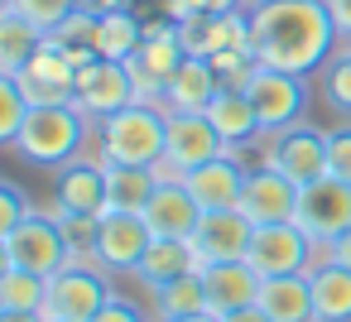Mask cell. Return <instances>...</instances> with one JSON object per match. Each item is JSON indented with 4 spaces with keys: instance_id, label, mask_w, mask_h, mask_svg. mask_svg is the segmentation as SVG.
<instances>
[{
    "instance_id": "cell-1",
    "label": "cell",
    "mask_w": 351,
    "mask_h": 322,
    "mask_svg": "<svg viewBox=\"0 0 351 322\" xmlns=\"http://www.w3.org/2000/svg\"><path fill=\"white\" fill-rule=\"evenodd\" d=\"M341 34L327 15V0H255L250 5V53L279 73H317L337 53Z\"/></svg>"
},
{
    "instance_id": "cell-2",
    "label": "cell",
    "mask_w": 351,
    "mask_h": 322,
    "mask_svg": "<svg viewBox=\"0 0 351 322\" xmlns=\"http://www.w3.org/2000/svg\"><path fill=\"white\" fill-rule=\"evenodd\" d=\"M169 145V111L164 106H121L116 116L97 121V159L121 169H159Z\"/></svg>"
},
{
    "instance_id": "cell-3",
    "label": "cell",
    "mask_w": 351,
    "mask_h": 322,
    "mask_svg": "<svg viewBox=\"0 0 351 322\" xmlns=\"http://www.w3.org/2000/svg\"><path fill=\"white\" fill-rule=\"evenodd\" d=\"M87 140H92V116H82L73 101H58V106H34L10 149H20L39 169H63L87 149Z\"/></svg>"
},
{
    "instance_id": "cell-4",
    "label": "cell",
    "mask_w": 351,
    "mask_h": 322,
    "mask_svg": "<svg viewBox=\"0 0 351 322\" xmlns=\"http://www.w3.org/2000/svg\"><path fill=\"white\" fill-rule=\"evenodd\" d=\"M106 303H111V274L97 260H73L49 279L44 317L49 322H92Z\"/></svg>"
},
{
    "instance_id": "cell-5",
    "label": "cell",
    "mask_w": 351,
    "mask_h": 322,
    "mask_svg": "<svg viewBox=\"0 0 351 322\" xmlns=\"http://www.w3.org/2000/svg\"><path fill=\"white\" fill-rule=\"evenodd\" d=\"M0 260L15 264V269H29V274L53 279V274L68 264V240H63L58 216H39V212H29L20 226L0 231Z\"/></svg>"
},
{
    "instance_id": "cell-6",
    "label": "cell",
    "mask_w": 351,
    "mask_h": 322,
    "mask_svg": "<svg viewBox=\"0 0 351 322\" xmlns=\"http://www.w3.org/2000/svg\"><path fill=\"white\" fill-rule=\"evenodd\" d=\"M241 92L250 97V106H255V116H260V130H269V135H279V130H289V125L303 121L308 82H303L298 73H279V68L255 63L250 77L241 82Z\"/></svg>"
},
{
    "instance_id": "cell-7",
    "label": "cell",
    "mask_w": 351,
    "mask_h": 322,
    "mask_svg": "<svg viewBox=\"0 0 351 322\" xmlns=\"http://www.w3.org/2000/svg\"><path fill=\"white\" fill-rule=\"evenodd\" d=\"M221 154H226V145H221L217 125L207 121V111H169V145H164V164L154 173L183 178V173H193Z\"/></svg>"
},
{
    "instance_id": "cell-8",
    "label": "cell",
    "mask_w": 351,
    "mask_h": 322,
    "mask_svg": "<svg viewBox=\"0 0 351 322\" xmlns=\"http://www.w3.org/2000/svg\"><path fill=\"white\" fill-rule=\"evenodd\" d=\"M245 264H250L260 279H274V274H308V269L317 264V245L303 236L298 221H269V226H255L250 250H245Z\"/></svg>"
},
{
    "instance_id": "cell-9",
    "label": "cell",
    "mask_w": 351,
    "mask_h": 322,
    "mask_svg": "<svg viewBox=\"0 0 351 322\" xmlns=\"http://www.w3.org/2000/svg\"><path fill=\"white\" fill-rule=\"evenodd\" d=\"M140 92H135V73L130 63H116V58H87L77 68V92H73V106L92 121H106L116 116L121 106H135Z\"/></svg>"
},
{
    "instance_id": "cell-10",
    "label": "cell",
    "mask_w": 351,
    "mask_h": 322,
    "mask_svg": "<svg viewBox=\"0 0 351 322\" xmlns=\"http://www.w3.org/2000/svg\"><path fill=\"white\" fill-rule=\"evenodd\" d=\"M188 49H183V34L178 25H145V44L140 53L130 58V73H135V92L145 106H164V87L169 77L183 68Z\"/></svg>"
},
{
    "instance_id": "cell-11",
    "label": "cell",
    "mask_w": 351,
    "mask_h": 322,
    "mask_svg": "<svg viewBox=\"0 0 351 322\" xmlns=\"http://www.w3.org/2000/svg\"><path fill=\"white\" fill-rule=\"evenodd\" d=\"M293 221L303 226V236H308L313 245L337 240L341 231H351V183H346V178H332V173L303 183Z\"/></svg>"
},
{
    "instance_id": "cell-12",
    "label": "cell",
    "mask_w": 351,
    "mask_h": 322,
    "mask_svg": "<svg viewBox=\"0 0 351 322\" xmlns=\"http://www.w3.org/2000/svg\"><path fill=\"white\" fill-rule=\"evenodd\" d=\"M149 245H154V231L145 226L140 212H111V216H101L92 260H97L106 274H135Z\"/></svg>"
},
{
    "instance_id": "cell-13",
    "label": "cell",
    "mask_w": 351,
    "mask_h": 322,
    "mask_svg": "<svg viewBox=\"0 0 351 322\" xmlns=\"http://www.w3.org/2000/svg\"><path fill=\"white\" fill-rule=\"evenodd\" d=\"M15 82L25 87V97L34 106H58V101H73V92H77V63L53 39H44V49L15 73Z\"/></svg>"
},
{
    "instance_id": "cell-14",
    "label": "cell",
    "mask_w": 351,
    "mask_h": 322,
    "mask_svg": "<svg viewBox=\"0 0 351 322\" xmlns=\"http://www.w3.org/2000/svg\"><path fill=\"white\" fill-rule=\"evenodd\" d=\"M111 197V173L101 159H73L58 169L53 183V212H73V216H101Z\"/></svg>"
},
{
    "instance_id": "cell-15",
    "label": "cell",
    "mask_w": 351,
    "mask_h": 322,
    "mask_svg": "<svg viewBox=\"0 0 351 322\" xmlns=\"http://www.w3.org/2000/svg\"><path fill=\"white\" fill-rule=\"evenodd\" d=\"M269 169L289 173L298 188L313 183V178H327V130H317V125H308V121L279 130V135H274V159H269Z\"/></svg>"
},
{
    "instance_id": "cell-16",
    "label": "cell",
    "mask_w": 351,
    "mask_h": 322,
    "mask_svg": "<svg viewBox=\"0 0 351 322\" xmlns=\"http://www.w3.org/2000/svg\"><path fill=\"white\" fill-rule=\"evenodd\" d=\"M298 193H303V188H298L289 173H279V169H255V173H245V188H241V207H236V212H245L255 226L293 221Z\"/></svg>"
},
{
    "instance_id": "cell-17",
    "label": "cell",
    "mask_w": 351,
    "mask_h": 322,
    "mask_svg": "<svg viewBox=\"0 0 351 322\" xmlns=\"http://www.w3.org/2000/svg\"><path fill=\"white\" fill-rule=\"evenodd\" d=\"M178 34H183V49L193 58L250 49V10H241V15H188V20H178Z\"/></svg>"
},
{
    "instance_id": "cell-18",
    "label": "cell",
    "mask_w": 351,
    "mask_h": 322,
    "mask_svg": "<svg viewBox=\"0 0 351 322\" xmlns=\"http://www.w3.org/2000/svg\"><path fill=\"white\" fill-rule=\"evenodd\" d=\"M245 173H250V169H245L236 154H221V159H212V164L183 173V188L193 193V202H197L202 212H236V207H241Z\"/></svg>"
},
{
    "instance_id": "cell-19",
    "label": "cell",
    "mask_w": 351,
    "mask_h": 322,
    "mask_svg": "<svg viewBox=\"0 0 351 322\" xmlns=\"http://www.w3.org/2000/svg\"><path fill=\"white\" fill-rule=\"evenodd\" d=\"M145 226L154 236H173V240H193L197 221H202V207L193 202V193L183 188V178H159L154 197L145 202Z\"/></svg>"
},
{
    "instance_id": "cell-20",
    "label": "cell",
    "mask_w": 351,
    "mask_h": 322,
    "mask_svg": "<svg viewBox=\"0 0 351 322\" xmlns=\"http://www.w3.org/2000/svg\"><path fill=\"white\" fill-rule=\"evenodd\" d=\"M250 236H255V221L245 212H202L193 245H197L202 264H217V260H245Z\"/></svg>"
},
{
    "instance_id": "cell-21",
    "label": "cell",
    "mask_w": 351,
    "mask_h": 322,
    "mask_svg": "<svg viewBox=\"0 0 351 322\" xmlns=\"http://www.w3.org/2000/svg\"><path fill=\"white\" fill-rule=\"evenodd\" d=\"M260 274L245 264V260H217V264H202V288H207V308L217 317L236 312V308H250L260 298Z\"/></svg>"
},
{
    "instance_id": "cell-22",
    "label": "cell",
    "mask_w": 351,
    "mask_h": 322,
    "mask_svg": "<svg viewBox=\"0 0 351 322\" xmlns=\"http://www.w3.org/2000/svg\"><path fill=\"white\" fill-rule=\"evenodd\" d=\"M197 269H202V255H197V245H193V240L154 236V245L145 250V260H140L135 279H140L149 293H159L164 284H173V279H183V274H197Z\"/></svg>"
},
{
    "instance_id": "cell-23",
    "label": "cell",
    "mask_w": 351,
    "mask_h": 322,
    "mask_svg": "<svg viewBox=\"0 0 351 322\" xmlns=\"http://www.w3.org/2000/svg\"><path fill=\"white\" fill-rule=\"evenodd\" d=\"M226 82H221V73L212 68V58H183V68L169 77V87H164V111H207L212 106V97L221 92Z\"/></svg>"
},
{
    "instance_id": "cell-24",
    "label": "cell",
    "mask_w": 351,
    "mask_h": 322,
    "mask_svg": "<svg viewBox=\"0 0 351 322\" xmlns=\"http://www.w3.org/2000/svg\"><path fill=\"white\" fill-rule=\"evenodd\" d=\"M255 303L274 322H317V312H313V279L308 274H274V279H265Z\"/></svg>"
},
{
    "instance_id": "cell-25",
    "label": "cell",
    "mask_w": 351,
    "mask_h": 322,
    "mask_svg": "<svg viewBox=\"0 0 351 322\" xmlns=\"http://www.w3.org/2000/svg\"><path fill=\"white\" fill-rule=\"evenodd\" d=\"M207 121L217 125L226 154L260 135V116H255V106H250V97H245L241 87H221V92L212 97V106H207Z\"/></svg>"
},
{
    "instance_id": "cell-26",
    "label": "cell",
    "mask_w": 351,
    "mask_h": 322,
    "mask_svg": "<svg viewBox=\"0 0 351 322\" xmlns=\"http://www.w3.org/2000/svg\"><path fill=\"white\" fill-rule=\"evenodd\" d=\"M44 29L39 25H29L20 10H10V5H0V77H15L39 49H44Z\"/></svg>"
},
{
    "instance_id": "cell-27",
    "label": "cell",
    "mask_w": 351,
    "mask_h": 322,
    "mask_svg": "<svg viewBox=\"0 0 351 322\" xmlns=\"http://www.w3.org/2000/svg\"><path fill=\"white\" fill-rule=\"evenodd\" d=\"M145 44V20L135 10H106L97 15V34H92V49L97 58H116V63H130Z\"/></svg>"
},
{
    "instance_id": "cell-28",
    "label": "cell",
    "mask_w": 351,
    "mask_h": 322,
    "mask_svg": "<svg viewBox=\"0 0 351 322\" xmlns=\"http://www.w3.org/2000/svg\"><path fill=\"white\" fill-rule=\"evenodd\" d=\"M313 279V312L317 322H351V269L332 264V260H317L308 269Z\"/></svg>"
},
{
    "instance_id": "cell-29",
    "label": "cell",
    "mask_w": 351,
    "mask_h": 322,
    "mask_svg": "<svg viewBox=\"0 0 351 322\" xmlns=\"http://www.w3.org/2000/svg\"><path fill=\"white\" fill-rule=\"evenodd\" d=\"M106 173H111V197H106V212H101V216H111V212H145V202H149L154 188H159V173H154V169H121V164H106Z\"/></svg>"
},
{
    "instance_id": "cell-30",
    "label": "cell",
    "mask_w": 351,
    "mask_h": 322,
    "mask_svg": "<svg viewBox=\"0 0 351 322\" xmlns=\"http://www.w3.org/2000/svg\"><path fill=\"white\" fill-rule=\"evenodd\" d=\"M49 303V279L5 264L0 269V312H44Z\"/></svg>"
},
{
    "instance_id": "cell-31",
    "label": "cell",
    "mask_w": 351,
    "mask_h": 322,
    "mask_svg": "<svg viewBox=\"0 0 351 322\" xmlns=\"http://www.w3.org/2000/svg\"><path fill=\"white\" fill-rule=\"evenodd\" d=\"M154 303H159V317H164V322L193 317V312H212V308H207V288H202V269H197V274H183V279H173V284H164V288L154 293Z\"/></svg>"
},
{
    "instance_id": "cell-32",
    "label": "cell",
    "mask_w": 351,
    "mask_h": 322,
    "mask_svg": "<svg viewBox=\"0 0 351 322\" xmlns=\"http://www.w3.org/2000/svg\"><path fill=\"white\" fill-rule=\"evenodd\" d=\"M317 97L327 101L332 116L351 121V49L332 53V58L317 68Z\"/></svg>"
},
{
    "instance_id": "cell-33",
    "label": "cell",
    "mask_w": 351,
    "mask_h": 322,
    "mask_svg": "<svg viewBox=\"0 0 351 322\" xmlns=\"http://www.w3.org/2000/svg\"><path fill=\"white\" fill-rule=\"evenodd\" d=\"M34 101L25 97V87L15 77H0V145H15V135L25 130Z\"/></svg>"
},
{
    "instance_id": "cell-34",
    "label": "cell",
    "mask_w": 351,
    "mask_h": 322,
    "mask_svg": "<svg viewBox=\"0 0 351 322\" xmlns=\"http://www.w3.org/2000/svg\"><path fill=\"white\" fill-rule=\"evenodd\" d=\"M5 5H10V10H20V15H25L29 25H39L44 34H53V29L77 10L73 0H5Z\"/></svg>"
},
{
    "instance_id": "cell-35",
    "label": "cell",
    "mask_w": 351,
    "mask_h": 322,
    "mask_svg": "<svg viewBox=\"0 0 351 322\" xmlns=\"http://www.w3.org/2000/svg\"><path fill=\"white\" fill-rule=\"evenodd\" d=\"M327 173L351 183V125L346 121L337 130H327Z\"/></svg>"
},
{
    "instance_id": "cell-36",
    "label": "cell",
    "mask_w": 351,
    "mask_h": 322,
    "mask_svg": "<svg viewBox=\"0 0 351 322\" xmlns=\"http://www.w3.org/2000/svg\"><path fill=\"white\" fill-rule=\"evenodd\" d=\"M29 212H34V207H29V197H25V188H20V183H0V231L20 226Z\"/></svg>"
},
{
    "instance_id": "cell-37",
    "label": "cell",
    "mask_w": 351,
    "mask_h": 322,
    "mask_svg": "<svg viewBox=\"0 0 351 322\" xmlns=\"http://www.w3.org/2000/svg\"><path fill=\"white\" fill-rule=\"evenodd\" d=\"M250 10V0H173V20L188 15H241Z\"/></svg>"
},
{
    "instance_id": "cell-38",
    "label": "cell",
    "mask_w": 351,
    "mask_h": 322,
    "mask_svg": "<svg viewBox=\"0 0 351 322\" xmlns=\"http://www.w3.org/2000/svg\"><path fill=\"white\" fill-rule=\"evenodd\" d=\"M92 322H145V312H140V303H130V298L111 293V303H106Z\"/></svg>"
},
{
    "instance_id": "cell-39",
    "label": "cell",
    "mask_w": 351,
    "mask_h": 322,
    "mask_svg": "<svg viewBox=\"0 0 351 322\" xmlns=\"http://www.w3.org/2000/svg\"><path fill=\"white\" fill-rule=\"evenodd\" d=\"M317 260H332V264H341V269H351V231H341L337 240H327V245H317Z\"/></svg>"
},
{
    "instance_id": "cell-40",
    "label": "cell",
    "mask_w": 351,
    "mask_h": 322,
    "mask_svg": "<svg viewBox=\"0 0 351 322\" xmlns=\"http://www.w3.org/2000/svg\"><path fill=\"white\" fill-rule=\"evenodd\" d=\"M327 15H332L341 44H351V0H327Z\"/></svg>"
},
{
    "instance_id": "cell-41",
    "label": "cell",
    "mask_w": 351,
    "mask_h": 322,
    "mask_svg": "<svg viewBox=\"0 0 351 322\" xmlns=\"http://www.w3.org/2000/svg\"><path fill=\"white\" fill-rule=\"evenodd\" d=\"M221 322H274V317H269L260 303H250V308H236V312H226Z\"/></svg>"
},
{
    "instance_id": "cell-42",
    "label": "cell",
    "mask_w": 351,
    "mask_h": 322,
    "mask_svg": "<svg viewBox=\"0 0 351 322\" xmlns=\"http://www.w3.org/2000/svg\"><path fill=\"white\" fill-rule=\"evenodd\" d=\"M0 322H49L44 312H0Z\"/></svg>"
},
{
    "instance_id": "cell-43",
    "label": "cell",
    "mask_w": 351,
    "mask_h": 322,
    "mask_svg": "<svg viewBox=\"0 0 351 322\" xmlns=\"http://www.w3.org/2000/svg\"><path fill=\"white\" fill-rule=\"evenodd\" d=\"M173 322H221L217 312H193V317H173Z\"/></svg>"
},
{
    "instance_id": "cell-44",
    "label": "cell",
    "mask_w": 351,
    "mask_h": 322,
    "mask_svg": "<svg viewBox=\"0 0 351 322\" xmlns=\"http://www.w3.org/2000/svg\"><path fill=\"white\" fill-rule=\"evenodd\" d=\"M73 5H77V10H97V0H73Z\"/></svg>"
},
{
    "instance_id": "cell-45",
    "label": "cell",
    "mask_w": 351,
    "mask_h": 322,
    "mask_svg": "<svg viewBox=\"0 0 351 322\" xmlns=\"http://www.w3.org/2000/svg\"><path fill=\"white\" fill-rule=\"evenodd\" d=\"M250 5H255V0H250Z\"/></svg>"
},
{
    "instance_id": "cell-46",
    "label": "cell",
    "mask_w": 351,
    "mask_h": 322,
    "mask_svg": "<svg viewBox=\"0 0 351 322\" xmlns=\"http://www.w3.org/2000/svg\"><path fill=\"white\" fill-rule=\"evenodd\" d=\"M346 49H351V44H346Z\"/></svg>"
}]
</instances>
